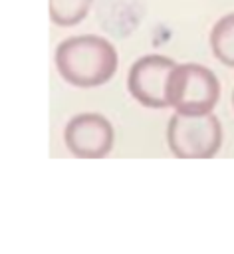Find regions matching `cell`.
<instances>
[{
  "instance_id": "5b68a950",
  "label": "cell",
  "mask_w": 234,
  "mask_h": 254,
  "mask_svg": "<svg viewBox=\"0 0 234 254\" xmlns=\"http://www.w3.org/2000/svg\"><path fill=\"white\" fill-rule=\"evenodd\" d=\"M63 141L77 159H103L113 149L115 131L101 113H77L67 121Z\"/></svg>"
},
{
  "instance_id": "ba28073f",
  "label": "cell",
  "mask_w": 234,
  "mask_h": 254,
  "mask_svg": "<svg viewBox=\"0 0 234 254\" xmlns=\"http://www.w3.org/2000/svg\"><path fill=\"white\" fill-rule=\"evenodd\" d=\"M232 107H234V89H232Z\"/></svg>"
},
{
  "instance_id": "8992f818",
  "label": "cell",
  "mask_w": 234,
  "mask_h": 254,
  "mask_svg": "<svg viewBox=\"0 0 234 254\" xmlns=\"http://www.w3.org/2000/svg\"><path fill=\"white\" fill-rule=\"evenodd\" d=\"M210 50L214 58L228 65L234 67V12L222 16L210 30Z\"/></svg>"
},
{
  "instance_id": "6da1fadb",
  "label": "cell",
  "mask_w": 234,
  "mask_h": 254,
  "mask_svg": "<svg viewBox=\"0 0 234 254\" xmlns=\"http://www.w3.org/2000/svg\"><path fill=\"white\" fill-rule=\"evenodd\" d=\"M56 69L63 81L75 87H99L117 71L115 46L95 34L65 38L56 48Z\"/></svg>"
},
{
  "instance_id": "52a82bcc",
  "label": "cell",
  "mask_w": 234,
  "mask_h": 254,
  "mask_svg": "<svg viewBox=\"0 0 234 254\" xmlns=\"http://www.w3.org/2000/svg\"><path fill=\"white\" fill-rule=\"evenodd\" d=\"M91 6L93 0H50V20L56 26L71 28L83 22Z\"/></svg>"
},
{
  "instance_id": "277c9868",
  "label": "cell",
  "mask_w": 234,
  "mask_h": 254,
  "mask_svg": "<svg viewBox=\"0 0 234 254\" xmlns=\"http://www.w3.org/2000/svg\"><path fill=\"white\" fill-rule=\"evenodd\" d=\"M176 64L161 54H149L133 62L127 75V89L135 101L151 109L169 107L167 81Z\"/></svg>"
},
{
  "instance_id": "7a4b0ae2",
  "label": "cell",
  "mask_w": 234,
  "mask_h": 254,
  "mask_svg": "<svg viewBox=\"0 0 234 254\" xmlns=\"http://www.w3.org/2000/svg\"><path fill=\"white\" fill-rule=\"evenodd\" d=\"M169 107L184 115L210 113L220 99V81L200 64H176L167 81Z\"/></svg>"
},
{
  "instance_id": "3957f363",
  "label": "cell",
  "mask_w": 234,
  "mask_h": 254,
  "mask_svg": "<svg viewBox=\"0 0 234 254\" xmlns=\"http://www.w3.org/2000/svg\"><path fill=\"white\" fill-rule=\"evenodd\" d=\"M167 145L178 159H212L222 147L220 119L212 111L204 115L175 113L167 125Z\"/></svg>"
}]
</instances>
